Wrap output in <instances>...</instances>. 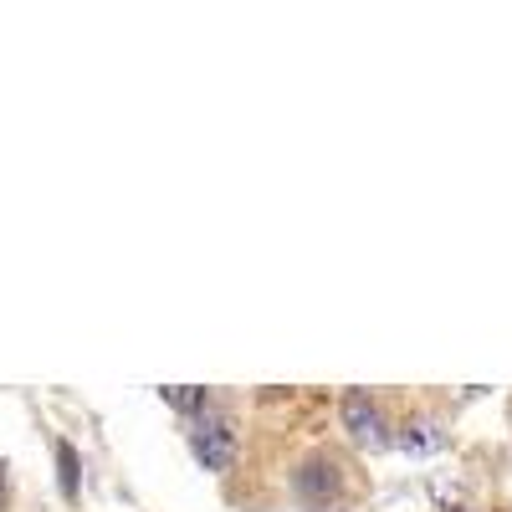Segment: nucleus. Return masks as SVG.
Instances as JSON below:
<instances>
[{"mask_svg": "<svg viewBox=\"0 0 512 512\" xmlns=\"http://www.w3.org/2000/svg\"><path fill=\"white\" fill-rule=\"evenodd\" d=\"M292 497L303 502L308 512H344L349 507V477L344 466H338L333 456H308L303 466L292 472Z\"/></svg>", "mask_w": 512, "mask_h": 512, "instance_id": "nucleus-1", "label": "nucleus"}, {"mask_svg": "<svg viewBox=\"0 0 512 512\" xmlns=\"http://www.w3.org/2000/svg\"><path fill=\"white\" fill-rule=\"evenodd\" d=\"M190 451L205 472H226L236 461V420L226 410H200L195 431H190Z\"/></svg>", "mask_w": 512, "mask_h": 512, "instance_id": "nucleus-2", "label": "nucleus"}, {"mask_svg": "<svg viewBox=\"0 0 512 512\" xmlns=\"http://www.w3.org/2000/svg\"><path fill=\"white\" fill-rule=\"evenodd\" d=\"M344 431L354 436L359 451H384L390 446V420H384L379 400L369 390H349L344 395Z\"/></svg>", "mask_w": 512, "mask_h": 512, "instance_id": "nucleus-3", "label": "nucleus"}, {"mask_svg": "<svg viewBox=\"0 0 512 512\" xmlns=\"http://www.w3.org/2000/svg\"><path fill=\"white\" fill-rule=\"evenodd\" d=\"M405 456H431L436 446H441V431H436V420H410V425H400V436H390Z\"/></svg>", "mask_w": 512, "mask_h": 512, "instance_id": "nucleus-4", "label": "nucleus"}, {"mask_svg": "<svg viewBox=\"0 0 512 512\" xmlns=\"http://www.w3.org/2000/svg\"><path fill=\"white\" fill-rule=\"evenodd\" d=\"M159 400H164L169 410H180V415H200V410H210V390H200V384H164Z\"/></svg>", "mask_w": 512, "mask_h": 512, "instance_id": "nucleus-5", "label": "nucleus"}, {"mask_svg": "<svg viewBox=\"0 0 512 512\" xmlns=\"http://www.w3.org/2000/svg\"><path fill=\"white\" fill-rule=\"evenodd\" d=\"M52 451H57V482H62V497H67V502H77V482H82V461H77V451H72L67 441H57Z\"/></svg>", "mask_w": 512, "mask_h": 512, "instance_id": "nucleus-6", "label": "nucleus"}, {"mask_svg": "<svg viewBox=\"0 0 512 512\" xmlns=\"http://www.w3.org/2000/svg\"><path fill=\"white\" fill-rule=\"evenodd\" d=\"M0 502H6V466H0Z\"/></svg>", "mask_w": 512, "mask_h": 512, "instance_id": "nucleus-7", "label": "nucleus"}, {"mask_svg": "<svg viewBox=\"0 0 512 512\" xmlns=\"http://www.w3.org/2000/svg\"><path fill=\"white\" fill-rule=\"evenodd\" d=\"M446 512H472V507H446Z\"/></svg>", "mask_w": 512, "mask_h": 512, "instance_id": "nucleus-8", "label": "nucleus"}]
</instances>
